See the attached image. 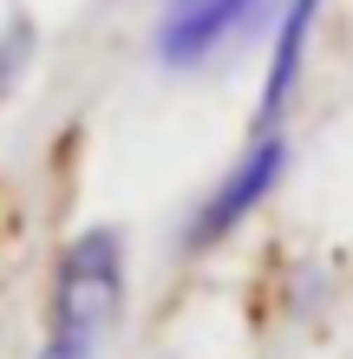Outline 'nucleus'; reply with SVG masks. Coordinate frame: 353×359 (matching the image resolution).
<instances>
[{
  "instance_id": "obj_1",
  "label": "nucleus",
  "mask_w": 353,
  "mask_h": 359,
  "mask_svg": "<svg viewBox=\"0 0 353 359\" xmlns=\"http://www.w3.org/2000/svg\"><path fill=\"white\" fill-rule=\"evenodd\" d=\"M124 281H131V255L112 222H92L53 255L46 281V333H39L33 359H105L112 333L124 320Z\"/></svg>"
},
{
  "instance_id": "obj_2",
  "label": "nucleus",
  "mask_w": 353,
  "mask_h": 359,
  "mask_svg": "<svg viewBox=\"0 0 353 359\" xmlns=\"http://www.w3.org/2000/svg\"><path fill=\"white\" fill-rule=\"evenodd\" d=\"M281 170H288V137H281V131H255V137H248V151H242L229 170L216 177V189H210V196L197 203L190 229H183V248H190V255H203V248L229 242L236 229L255 216L268 196H275Z\"/></svg>"
},
{
  "instance_id": "obj_3",
  "label": "nucleus",
  "mask_w": 353,
  "mask_h": 359,
  "mask_svg": "<svg viewBox=\"0 0 353 359\" xmlns=\"http://www.w3.org/2000/svg\"><path fill=\"white\" fill-rule=\"evenodd\" d=\"M275 0H171L157 20V59L171 72H197L216 53H229L242 33H255V20Z\"/></svg>"
},
{
  "instance_id": "obj_4",
  "label": "nucleus",
  "mask_w": 353,
  "mask_h": 359,
  "mask_svg": "<svg viewBox=\"0 0 353 359\" xmlns=\"http://www.w3.org/2000/svg\"><path fill=\"white\" fill-rule=\"evenodd\" d=\"M314 13H321V0H288V7H281V27H275V53H268V86H262L255 131H281V111L295 104V86H301V72H307Z\"/></svg>"
},
{
  "instance_id": "obj_5",
  "label": "nucleus",
  "mask_w": 353,
  "mask_h": 359,
  "mask_svg": "<svg viewBox=\"0 0 353 359\" xmlns=\"http://www.w3.org/2000/svg\"><path fill=\"white\" fill-rule=\"evenodd\" d=\"M27 59H33V20H7V27H0V98L20 86Z\"/></svg>"
}]
</instances>
